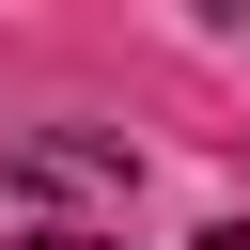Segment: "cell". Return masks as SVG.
<instances>
[{
	"label": "cell",
	"mask_w": 250,
	"mask_h": 250,
	"mask_svg": "<svg viewBox=\"0 0 250 250\" xmlns=\"http://www.w3.org/2000/svg\"><path fill=\"white\" fill-rule=\"evenodd\" d=\"M31 250H94V234H31Z\"/></svg>",
	"instance_id": "7a4b0ae2"
},
{
	"label": "cell",
	"mask_w": 250,
	"mask_h": 250,
	"mask_svg": "<svg viewBox=\"0 0 250 250\" xmlns=\"http://www.w3.org/2000/svg\"><path fill=\"white\" fill-rule=\"evenodd\" d=\"M188 250H250V219H219V234H188Z\"/></svg>",
	"instance_id": "6da1fadb"
}]
</instances>
